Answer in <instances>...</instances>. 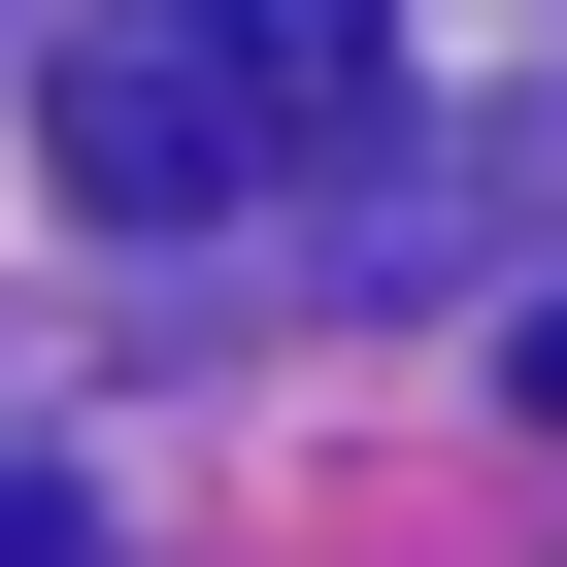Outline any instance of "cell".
<instances>
[{
	"label": "cell",
	"instance_id": "1",
	"mask_svg": "<svg viewBox=\"0 0 567 567\" xmlns=\"http://www.w3.org/2000/svg\"><path fill=\"white\" fill-rule=\"evenodd\" d=\"M368 101H401V0H101L68 34V234H234V200L368 167Z\"/></svg>",
	"mask_w": 567,
	"mask_h": 567
},
{
	"label": "cell",
	"instance_id": "2",
	"mask_svg": "<svg viewBox=\"0 0 567 567\" xmlns=\"http://www.w3.org/2000/svg\"><path fill=\"white\" fill-rule=\"evenodd\" d=\"M0 567H68V467H0Z\"/></svg>",
	"mask_w": 567,
	"mask_h": 567
},
{
	"label": "cell",
	"instance_id": "3",
	"mask_svg": "<svg viewBox=\"0 0 567 567\" xmlns=\"http://www.w3.org/2000/svg\"><path fill=\"white\" fill-rule=\"evenodd\" d=\"M534 401H567V301H534Z\"/></svg>",
	"mask_w": 567,
	"mask_h": 567
}]
</instances>
